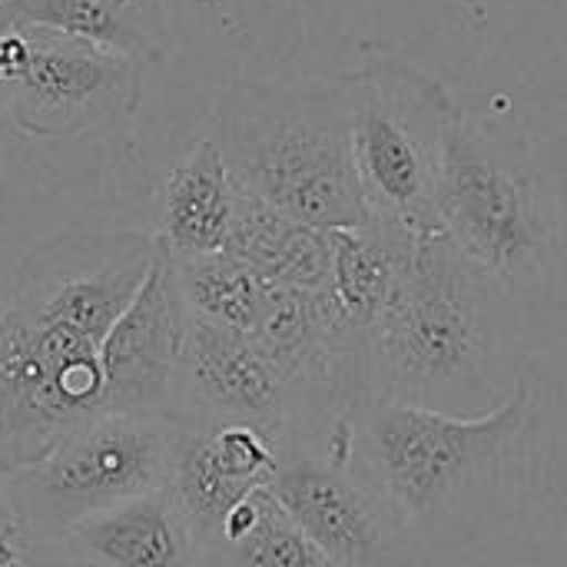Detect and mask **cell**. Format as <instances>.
Returning <instances> with one entry per match:
<instances>
[{
  "instance_id": "1",
  "label": "cell",
  "mask_w": 567,
  "mask_h": 567,
  "mask_svg": "<svg viewBox=\"0 0 567 567\" xmlns=\"http://www.w3.org/2000/svg\"><path fill=\"white\" fill-rule=\"evenodd\" d=\"M209 136L229 176L279 213L329 233L372 219L355 173L339 80H236L213 110Z\"/></svg>"
},
{
  "instance_id": "2",
  "label": "cell",
  "mask_w": 567,
  "mask_h": 567,
  "mask_svg": "<svg viewBox=\"0 0 567 567\" xmlns=\"http://www.w3.org/2000/svg\"><path fill=\"white\" fill-rule=\"evenodd\" d=\"M532 409V379H518L495 412L475 419L372 395L346 429V455L412 532H425L449 518L458 498L515 449Z\"/></svg>"
},
{
  "instance_id": "3",
  "label": "cell",
  "mask_w": 567,
  "mask_h": 567,
  "mask_svg": "<svg viewBox=\"0 0 567 567\" xmlns=\"http://www.w3.org/2000/svg\"><path fill=\"white\" fill-rule=\"evenodd\" d=\"M498 289L449 236H419L405 286L372 336L375 395L435 409L439 399L482 392Z\"/></svg>"
},
{
  "instance_id": "4",
  "label": "cell",
  "mask_w": 567,
  "mask_h": 567,
  "mask_svg": "<svg viewBox=\"0 0 567 567\" xmlns=\"http://www.w3.org/2000/svg\"><path fill=\"white\" fill-rule=\"evenodd\" d=\"M339 83L369 213L419 236L439 233V169L462 110L449 86L399 53H369Z\"/></svg>"
},
{
  "instance_id": "5",
  "label": "cell",
  "mask_w": 567,
  "mask_h": 567,
  "mask_svg": "<svg viewBox=\"0 0 567 567\" xmlns=\"http://www.w3.org/2000/svg\"><path fill=\"white\" fill-rule=\"evenodd\" d=\"M169 455V415H96L40 462L3 475L0 495L30 542L63 545L80 522L166 488Z\"/></svg>"
},
{
  "instance_id": "6",
  "label": "cell",
  "mask_w": 567,
  "mask_h": 567,
  "mask_svg": "<svg viewBox=\"0 0 567 567\" xmlns=\"http://www.w3.org/2000/svg\"><path fill=\"white\" fill-rule=\"evenodd\" d=\"M439 233L502 289L535 282L551 259V219L535 179L458 110L439 169Z\"/></svg>"
},
{
  "instance_id": "7",
  "label": "cell",
  "mask_w": 567,
  "mask_h": 567,
  "mask_svg": "<svg viewBox=\"0 0 567 567\" xmlns=\"http://www.w3.org/2000/svg\"><path fill=\"white\" fill-rule=\"evenodd\" d=\"M100 346L66 326L0 309V478L103 415Z\"/></svg>"
},
{
  "instance_id": "8",
  "label": "cell",
  "mask_w": 567,
  "mask_h": 567,
  "mask_svg": "<svg viewBox=\"0 0 567 567\" xmlns=\"http://www.w3.org/2000/svg\"><path fill=\"white\" fill-rule=\"evenodd\" d=\"M159 252L156 233L140 229H70L20 262L3 306L13 312L66 326L96 342L126 312Z\"/></svg>"
},
{
  "instance_id": "9",
  "label": "cell",
  "mask_w": 567,
  "mask_h": 567,
  "mask_svg": "<svg viewBox=\"0 0 567 567\" xmlns=\"http://www.w3.org/2000/svg\"><path fill=\"white\" fill-rule=\"evenodd\" d=\"M272 495L339 567H405L412 528L352 458L286 435Z\"/></svg>"
},
{
  "instance_id": "10",
  "label": "cell",
  "mask_w": 567,
  "mask_h": 567,
  "mask_svg": "<svg viewBox=\"0 0 567 567\" xmlns=\"http://www.w3.org/2000/svg\"><path fill=\"white\" fill-rule=\"evenodd\" d=\"M23 30V73L3 90L7 113L23 133L70 136L136 113L143 93L140 63L66 33L40 27Z\"/></svg>"
},
{
  "instance_id": "11",
  "label": "cell",
  "mask_w": 567,
  "mask_h": 567,
  "mask_svg": "<svg viewBox=\"0 0 567 567\" xmlns=\"http://www.w3.org/2000/svg\"><path fill=\"white\" fill-rule=\"evenodd\" d=\"M189 309L173 252L159 243L150 276L100 346L103 415H173Z\"/></svg>"
},
{
  "instance_id": "12",
  "label": "cell",
  "mask_w": 567,
  "mask_h": 567,
  "mask_svg": "<svg viewBox=\"0 0 567 567\" xmlns=\"http://www.w3.org/2000/svg\"><path fill=\"white\" fill-rule=\"evenodd\" d=\"M173 415L199 422H246L279 439L292 429L286 385L262 346L239 329L189 312L176 375Z\"/></svg>"
},
{
  "instance_id": "13",
  "label": "cell",
  "mask_w": 567,
  "mask_h": 567,
  "mask_svg": "<svg viewBox=\"0 0 567 567\" xmlns=\"http://www.w3.org/2000/svg\"><path fill=\"white\" fill-rule=\"evenodd\" d=\"M63 545L100 567H203L199 542L166 488L80 522Z\"/></svg>"
},
{
  "instance_id": "14",
  "label": "cell",
  "mask_w": 567,
  "mask_h": 567,
  "mask_svg": "<svg viewBox=\"0 0 567 567\" xmlns=\"http://www.w3.org/2000/svg\"><path fill=\"white\" fill-rule=\"evenodd\" d=\"M10 27L66 33L140 66L159 63L173 43L163 0H0V30Z\"/></svg>"
},
{
  "instance_id": "15",
  "label": "cell",
  "mask_w": 567,
  "mask_h": 567,
  "mask_svg": "<svg viewBox=\"0 0 567 567\" xmlns=\"http://www.w3.org/2000/svg\"><path fill=\"white\" fill-rule=\"evenodd\" d=\"M233 209L236 179L213 136H203L159 186L156 239L173 256L219 252L229 239Z\"/></svg>"
},
{
  "instance_id": "16",
  "label": "cell",
  "mask_w": 567,
  "mask_h": 567,
  "mask_svg": "<svg viewBox=\"0 0 567 567\" xmlns=\"http://www.w3.org/2000/svg\"><path fill=\"white\" fill-rule=\"evenodd\" d=\"M415 239L419 233L375 216L352 229H332L329 292L369 336H375L405 286Z\"/></svg>"
},
{
  "instance_id": "17",
  "label": "cell",
  "mask_w": 567,
  "mask_h": 567,
  "mask_svg": "<svg viewBox=\"0 0 567 567\" xmlns=\"http://www.w3.org/2000/svg\"><path fill=\"white\" fill-rule=\"evenodd\" d=\"M226 252L289 289H329L332 233L306 226L236 183V209Z\"/></svg>"
},
{
  "instance_id": "18",
  "label": "cell",
  "mask_w": 567,
  "mask_h": 567,
  "mask_svg": "<svg viewBox=\"0 0 567 567\" xmlns=\"http://www.w3.org/2000/svg\"><path fill=\"white\" fill-rule=\"evenodd\" d=\"M203 567H339L279 505L272 488L246 495L203 551Z\"/></svg>"
},
{
  "instance_id": "19",
  "label": "cell",
  "mask_w": 567,
  "mask_h": 567,
  "mask_svg": "<svg viewBox=\"0 0 567 567\" xmlns=\"http://www.w3.org/2000/svg\"><path fill=\"white\" fill-rule=\"evenodd\" d=\"M173 262L183 302L193 316L239 332L259 329L276 282L226 249L206 256H173Z\"/></svg>"
},
{
  "instance_id": "20",
  "label": "cell",
  "mask_w": 567,
  "mask_h": 567,
  "mask_svg": "<svg viewBox=\"0 0 567 567\" xmlns=\"http://www.w3.org/2000/svg\"><path fill=\"white\" fill-rule=\"evenodd\" d=\"M30 542L27 532L20 528V522L13 518V512L7 508L3 495H0V567H20L23 555H20V545L17 542Z\"/></svg>"
}]
</instances>
